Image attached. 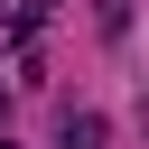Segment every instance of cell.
Here are the masks:
<instances>
[{
    "instance_id": "1",
    "label": "cell",
    "mask_w": 149,
    "mask_h": 149,
    "mask_svg": "<svg viewBox=\"0 0 149 149\" xmlns=\"http://www.w3.org/2000/svg\"><path fill=\"white\" fill-rule=\"evenodd\" d=\"M93 28L102 37H130V0H93Z\"/></svg>"
},
{
    "instance_id": "2",
    "label": "cell",
    "mask_w": 149,
    "mask_h": 149,
    "mask_svg": "<svg viewBox=\"0 0 149 149\" xmlns=\"http://www.w3.org/2000/svg\"><path fill=\"white\" fill-rule=\"evenodd\" d=\"M56 149H102V121H93V112H74V121H65V140H56Z\"/></svg>"
},
{
    "instance_id": "3",
    "label": "cell",
    "mask_w": 149,
    "mask_h": 149,
    "mask_svg": "<svg viewBox=\"0 0 149 149\" xmlns=\"http://www.w3.org/2000/svg\"><path fill=\"white\" fill-rule=\"evenodd\" d=\"M140 130H149V102H140Z\"/></svg>"
},
{
    "instance_id": "4",
    "label": "cell",
    "mask_w": 149,
    "mask_h": 149,
    "mask_svg": "<svg viewBox=\"0 0 149 149\" xmlns=\"http://www.w3.org/2000/svg\"><path fill=\"white\" fill-rule=\"evenodd\" d=\"M0 149H9V140H0Z\"/></svg>"
}]
</instances>
